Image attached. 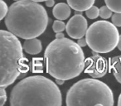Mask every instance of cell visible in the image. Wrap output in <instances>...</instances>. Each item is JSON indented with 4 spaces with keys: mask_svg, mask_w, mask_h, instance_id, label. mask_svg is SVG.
I'll return each instance as SVG.
<instances>
[{
    "mask_svg": "<svg viewBox=\"0 0 121 106\" xmlns=\"http://www.w3.org/2000/svg\"><path fill=\"white\" fill-rule=\"evenodd\" d=\"M32 1H35V2H44V1H47V0H32Z\"/></svg>",
    "mask_w": 121,
    "mask_h": 106,
    "instance_id": "cell-28",
    "label": "cell"
},
{
    "mask_svg": "<svg viewBox=\"0 0 121 106\" xmlns=\"http://www.w3.org/2000/svg\"><path fill=\"white\" fill-rule=\"evenodd\" d=\"M66 26L64 22L57 19V20L54 21L53 25H52V30H53L54 32L57 33V32H63L64 30H66Z\"/></svg>",
    "mask_w": 121,
    "mask_h": 106,
    "instance_id": "cell-14",
    "label": "cell"
},
{
    "mask_svg": "<svg viewBox=\"0 0 121 106\" xmlns=\"http://www.w3.org/2000/svg\"><path fill=\"white\" fill-rule=\"evenodd\" d=\"M109 67L105 58L99 56L98 52L92 51V56L86 60L84 71L92 78L97 79L105 76Z\"/></svg>",
    "mask_w": 121,
    "mask_h": 106,
    "instance_id": "cell-7",
    "label": "cell"
},
{
    "mask_svg": "<svg viewBox=\"0 0 121 106\" xmlns=\"http://www.w3.org/2000/svg\"><path fill=\"white\" fill-rule=\"evenodd\" d=\"M75 14H76V15H82V11L75 10Z\"/></svg>",
    "mask_w": 121,
    "mask_h": 106,
    "instance_id": "cell-27",
    "label": "cell"
},
{
    "mask_svg": "<svg viewBox=\"0 0 121 106\" xmlns=\"http://www.w3.org/2000/svg\"><path fill=\"white\" fill-rule=\"evenodd\" d=\"M66 33L73 39H80L86 34L88 22L82 15L75 14L66 24Z\"/></svg>",
    "mask_w": 121,
    "mask_h": 106,
    "instance_id": "cell-8",
    "label": "cell"
},
{
    "mask_svg": "<svg viewBox=\"0 0 121 106\" xmlns=\"http://www.w3.org/2000/svg\"><path fill=\"white\" fill-rule=\"evenodd\" d=\"M14 1H19V0H14Z\"/></svg>",
    "mask_w": 121,
    "mask_h": 106,
    "instance_id": "cell-29",
    "label": "cell"
},
{
    "mask_svg": "<svg viewBox=\"0 0 121 106\" xmlns=\"http://www.w3.org/2000/svg\"><path fill=\"white\" fill-rule=\"evenodd\" d=\"M52 14L58 20H66L71 15V7L65 3L57 4L52 9Z\"/></svg>",
    "mask_w": 121,
    "mask_h": 106,
    "instance_id": "cell-10",
    "label": "cell"
},
{
    "mask_svg": "<svg viewBox=\"0 0 121 106\" xmlns=\"http://www.w3.org/2000/svg\"><path fill=\"white\" fill-rule=\"evenodd\" d=\"M86 14L88 18L90 19H95L99 16V9L95 6H92L89 9L86 11Z\"/></svg>",
    "mask_w": 121,
    "mask_h": 106,
    "instance_id": "cell-15",
    "label": "cell"
},
{
    "mask_svg": "<svg viewBox=\"0 0 121 106\" xmlns=\"http://www.w3.org/2000/svg\"><path fill=\"white\" fill-rule=\"evenodd\" d=\"M109 69L113 72L116 81L121 84V56L112 57L109 60Z\"/></svg>",
    "mask_w": 121,
    "mask_h": 106,
    "instance_id": "cell-12",
    "label": "cell"
},
{
    "mask_svg": "<svg viewBox=\"0 0 121 106\" xmlns=\"http://www.w3.org/2000/svg\"><path fill=\"white\" fill-rule=\"evenodd\" d=\"M77 43L80 47H84L87 45V41H86V38H84V37H81V38L78 39L77 41Z\"/></svg>",
    "mask_w": 121,
    "mask_h": 106,
    "instance_id": "cell-21",
    "label": "cell"
},
{
    "mask_svg": "<svg viewBox=\"0 0 121 106\" xmlns=\"http://www.w3.org/2000/svg\"><path fill=\"white\" fill-rule=\"evenodd\" d=\"M63 37H65V35H64V33H62V32L56 33V38L60 39V38H63Z\"/></svg>",
    "mask_w": 121,
    "mask_h": 106,
    "instance_id": "cell-23",
    "label": "cell"
},
{
    "mask_svg": "<svg viewBox=\"0 0 121 106\" xmlns=\"http://www.w3.org/2000/svg\"><path fill=\"white\" fill-rule=\"evenodd\" d=\"M0 4H1V6H0V19L3 20L7 16L9 8H8L7 4L4 0H0Z\"/></svg>",
    "mask_w": 121,
    "mask_h": 106,
    "instance_id": "cell-17",
    "label": "cell"
},
{
    "mask_svg": "<svg viewBox=\"0 0 121 106\" xmlns=\"http://www.w3.org/2000/svg\"><path fill=\"white\" fill-rule=\"evenodd\" d=\"M48 22L47 12L42 5L32 0H19L9 7L4 23L9 32L26 40L42 35Z\"/></svg>",
    "mask_w": 121,
    "mask_h": 106,
    "instance_id": "cell-2",
    "label": "cell"
},
{
    "mask_svg": "<svg viewBox=\"0 0 121 106\" xmlns=\"http://www.w3.org/2000/svg\"><path fill=\"white\" fill-rule=\"evenodd\" d=\"M40 58H35L32 61V71L35 72H39L42 71V62Z\"/></svg>",
    "mask_w": 121,
    "mask_h": 106,
    "instance_id": "cell-18",
    "label": "cell"
},
{
    "mask_svg": "<svg viewBox=\"0 0 121 106\" xmlns=\"http://www.w3.org/2000/svg\"><path fill=\"white\" fill-rule=\"evenodd\" d=\"M95 0H67V4L74 10L86 11L91 8Z\"/></svg>",
    "mask_w": 121,
    "mask_h": 106,
    "instance_id": "cell-11",
    "label": "cell"
},
{
    "mask_svg": "<svg viewBox=\"0 0 121 106\" xmlns=\"http://www.w3.org/2000/svg\"><path fill=\"white\" fill-rule=\"evenodd\" d=\"M23 49L30 55H37L42 51V42L37 37L26 39L23 43Z\"/></svg>",
    "mask_w": 121,
    "mask_h": 106,
    "instance_id": "cell-9",
    "label": "cell"
},
{
    "mask_svg": "<svg viewBox=\"0 0 121 106\" xmlns=\"http://www.w3.org/2000/svg\"><path fill=\"white\" fill-rule=\"evenodd\" d=\"M111 20L116 27H121V13H115L113 14Z\"/></svg>",
    "mask_w": 121,
    "mask_h": 106,
    "instance_id": "cell-19",
    "label": "cell"
},
{
    "mask_svg": "<svg viewBox=\"0 0 121 106\" xmlns=\"http://www.w3.org/2000/svg\"><path fill=\"white\" fill-rule=\"evenodd\" d=\"M56 82L57 85H63L65 82L64 80H60V79H56Z\"/></svg>",
    "mask_w": 121,
    "mask_h": 106,
    "instance_id": "cell-24",
    "label": "cell"
},
{
    "mask_svg": "<svg viewBox=\"0 0 121 106\" xmlns=\"http://www.w3.org/2000/svg\"><path fill=\"white\" fill-rule=\"evenodd\" d=\"M9 100L12 106H60L62 96L52 80L42 76H33L22 80L13 88Z\"/></svg>",
    "mask_w": 121,
    "mask_h": 106,
    "instance_id": "cell-3",
    "label": "cell"
},
{
    "mask_svg": "<svg viewBox=\"0 0 121 106\" xmlns=\"http://www.w3.org/2000/svg\"><path fill=\"white\" fill-rule=\"evenodd\" d=\"M112 12L113 11L106 6H103L99 8V17L103 19H108L112 17Z\"/></svg>",
    "mask_w": 121,
    "mask_h": 106,
    "instance_id": "cell-16",
    "label": "cell"
},
{
    "mask_svg": "<svg viewBox=\"0 0 121 106\" xmlns=\"http://www.w3.org/2000/svg\"><path fill=\"white\" fill-rule=\"evenodd\" d=\"M45 4H46V5H47V7L51 8V7H53L54 6L55 1H54V0H47V1L45 2Z\"/></svg>",
    "mask_w": 121,
    "mask_h": 106,
    "instance_id": "cell-22",
    "label": "cell"
},
{
    "mask_svg": "<svg viewBox=\"0 0 121 106\" xmlns=\"http://www.w3.org/2000/svg\"><path fill=\"white\" fill-rule=\"evenodd\" d=\"M117 104L119 106H121V94H119V98H118V103H117Z\"/></svg>",
    "mask_w": 121,
    "mask_h": 106,
    "instance_id": "cell-26",
    "label": "cell"
},
{
    "mask_svg": "<svg viewBox=\"0 0 121 106\" xmlns=\"http://www.w3.org/2000/svg\"><path fill=\"white\" fill-rule=\"evenodd\" d=\"M7 101V93L5 90V87L0 88V106H3Z\"/></svg>",
    "mask_w": 121,
    "mask_h": 106,
    "instance_id": "cell-20",
    "label": "cell"
},
{
    "mask_svg": "<svg viewBox=\"0 0 121 106\" xmlns=\"http://www.w3.org/2000/svg\"><path fill=\"white\" fill-rule=\"evenodd\" d=\"M87 45L98 53H109L118 46L119 33L116 26L108 21H97L88 27Z\"/></svg>",
    "mask_w": 121,
    "mask_h": 106,
    "instance_id": "cell-6",
    "label": "cell"
},
{
    "mask_svg": "<svg viewBox=\"0 0 121 106\" xmlns=\"http://www.w3.org/2000/svg\"><path fill=\"white\" fill-rule=\"evenodd\" d=\"M117 47L119 51H121V35L119 36V43H118Z\"/></svg>",
    "mask_w": 121,
    "mask_h": 106,
    "instance_id": "cell-25",
    "label": "cell"
},
{
    "mask_svg": "<svg viewBox=\"0 0 121 106\" xmlns=\"http://www.w3.org/2000/svg\"><path fill=\"white\" fill-rule=\"evenodd\" d=\"M66 104L75 105H114V94L111 89L102 81L83 79L75 83L66 93Z\"/></svg>",
    "mask_w": 121,
    "mask_h": 106,
    "instance_id": "cell-5",
    "label": "cell"
},
{
    "mask_svg": "<svg viewBox=\"0 0 121 106\" xmlns=\"http://www.w3.org/2000/svg\"><path fill=\"white\" fill-rule=\"evenodd\" d=\"M20 41L9 31L0 32V86L8 87L19 77L27 64Z\"/></svg>",
    "mask_w": 121,
    "mask_h": 106,
    "instance_id": "cell-4",
    "label": "cell"
},
{
    "mask_svg": "<svg viewBox=\"0 0 121 106\" xmlns=\"http://www.w3.org/2000/svg\"><path fill=\"white\" fill-rule=\"evenodd\" d=\"M106 5L114 13H121V0H104Z\"/></svg>",
    "mask_w": 121,
    "mask_h": 106,
    "instance_id": "cell-13",
    "label": "cell"
},
{
    "mask_svg": "<svg viewBox=\"0 0 121 106\" xmlns=\"http://www.w3.org/2000/svg\"><path fill=\"white\" fill-rule=\"evenodd\" d=\"M47 72L55 79L71 80L85 70V55L81 47L66 37L52 41L44 53Z\"/></svg>",
    "mask_w": 121,
    "mask_h": 106,
    "instance_id": "cell-1",
    "label": "cell"
}]
</instances>
